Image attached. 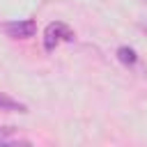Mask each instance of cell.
Segmentation results:
<instances>
[{"instance_id":"2","label":"cell","mask_w":147,"mask_h":147,"mask_svg":"<svg viewBox=\"0 0 147 147\" xmlns=\"http://www.w3.org/2000/svg\"><path fill=\"white\" fill-rule=\"evenodd\" d=\"M2 30H5L7 37H11V39H30V37H34V32H37V23H34L32 18L11 21V23H5Z\"/></svg>"},{"instance_id":"3","label":"cell","mask_w":147,"mask_h":147,"mask_svg":"<svg viewBox=\"0 0 147 147\" xmlns=\"http://www.w3.org/2000/svg\"><path fill=\"white\" fill-rule=\"evenodd\" d=\"M0 108H2V110H16V113H28V106H25V103H21V101H16V99H11V96L2 94V92H0Z\"/></svg>"},{"instance_id":"4","label":"cell","mask_w":147,"mask_h":147,"mask_svg":"<svg viewBox=\"0 0 147 147\" xmlns=\"http://www.w3.org/2000/svg\"><path fill=\"white\" fill-rule=\"evenodd\" d=\"M117 60L122 62V64H136L138 62V55H136V51L133 48H129V46H119L117 48Z\"/></svg>"},{"instance_id":"1","label":"cell","mask_w":147,"mask_h":147,"mask_svg":"<svg viewBox=\"0 0 147 147\" xmlns=\"http://www.w3.org/2000/svg\"><path fill=\"white\" fill-rule=\"evenodd\" d=\"M62 41H74V30L62 21L48 23L46 30H44V48H46V53H53Z\"/></svg>"},{"instance_id":"6","label":"cell","mask_w":147,"mask_h":147,"mask_svg":"<svg viewBox=\"0 0 147 147\" xmlns=\"http://www.w3.org/2000/svg\"><path fill=\"white\" fill-rule=\"evenodd\" d=\"M140 28H142V30L147 32V21H142V25H140Z\"/></svg>"},{"instance_id":"5","label":"cell","mask_w":147,"mask_h":147,"mask_svg":"<svg viewBox=\"0 0 147 147\" xmlns=\"http://www.w3.org/2000/svg\"><path fill=\"white\" fill-rule=\"evenodd\" d=\"M14 142H21L18 138H14V126L0 129V145H14Z\"/></svg>"}]
</instances>
